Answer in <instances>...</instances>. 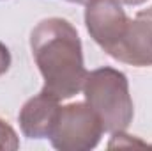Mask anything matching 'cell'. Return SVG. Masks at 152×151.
Wrapping results in <instances>:
<instances>
[{"mask_svg": "<svg viewBox=\"0 0 152 151\" xmlns=\"http://www.w3.org/2000/svg\"><path fill=\"white\" fill-rule=\"evenodd\" d=\"M118 62L131 66H152V18L142 11L131 20L126 34L108 53Z\"/></svg>", "mask_w": 152, "mask_h": 151, "instance_id": "obj_5", "label": "cell"}, {"mask_svg": "<svg viewBox=\"0 0 152 151\" xmlns=\"http://www.w3.org/2000/svg\"><path fill=\"white\" fill-rule=\"evenodd\" d=\"M20 148V141L11 124L0 119V151H14Z\"/></svg>", "mask_w": 152, "mask_h": 151, "instance_id": "obj_7", "label": "cell"}, {"mask_svg": "<svg viewBox=\"0 0 152 151\" xmlns=\"http://www.w3.org/2000/svg\"><path fill=\"white\" fill-rule=\"evenodd\" d=\"M85 25L90 38L110 53L126 34L129 18L118 0H88L85 4Z\"/></svg>", "mask_w": 152, "mask_h": 151, "instance_id": "obj_4", "label": "cell"}, {"mask_svg": "<svg viewBox=\"0 0 152 151\" xmlns=\"http://www.w3.org/2000/svg\"><path fill=\"white\" fill-rule=\"evenodd\" d=\"M83 94L88 107L99 115L106 133L127 130L134 115V107L127 76L122 71L110 66L90 71L83 84Z\"/></svg>", "mask_w": 152, "mask_h": 151, "instance_id": "obj_2", "label": "cell"}, {"mask_svg": "<svg viewBox=\"0 0 152 151\" xmlns=\"http://www.w3.org/2000/svg\"><path fill=\"white\" fill-rule=\"evenodd\" d=\"M103 123L87 101L60 107L57 124L50 135L53 148L60 151H88L96 148L103 135Z\"/></svg>", "mask_w": 152, "mask_h": 151, "instance_id": "obj_3", "label": "cell"}, {"mask_svg": "<svg viewBox=\"0 0 152 151\" xmlns=\"http://www.w3.org/2000/svg\"><path fill=\"white\" fill-rule=\"evenodd\" d=\"M120 4H124V5H142V4H145L147 0H118Z\"/></svg>", "mask_w": 152, "mask_h": 151, "instance_id": "obj_9", "label": "cell"}, {"mask_svg": "<svg viewBox=\"0 0 152 151\" xmlns=\"http://www.w3.org/2000/svg\"><path fill=\"white\" fill-rule=\"evenodd\" d=\"M34 61L44 78L42 91L69 100L83 91L88 71L83 64L81 39L64 18H46L30 34Z\"/></svg>", "mask_w": 152, "mask_h": 151, "instance_id": "obj_1", "label": "cell"}, {"mask_svg": "<svg viewBox=\"0 0 152 151\" xmlns=\"http://www.w3.org/2000/svg\"><path fill=\"white\" fill-rule=\"evenodd\" d=\"M11 68V53H9V48L0 43V75L7 73Z\"/></svg>", "mask_w": 152, "mask_h": 151, "instance_id": "obj_8", "label": "cell"}, {"mask_svg": "<svg viewBox=\"0 0 152 151\" xmlns=\"http://www.w3.org/2000/svg\"><path fill=\"white\" fill-rule=\"evenodd\" d=\"M60 114V100L41 91L20 110V128L28 139H46L51 135Z\"/></svg>", "mask_w": 152, "mask_h": 151, "instance_id": "obj_6", "label": "cell"}, {"mask_svg": "<svg viewBox=\"0 0 152 151\" xmlns=\"http://www.w3.org/2000/svg\"><path fill=\"white\" fill-rule=\"evenodd\" d=\"M67 2H71V4H87L88 0H67Z\"/></svg>", "mask_w": 152, "mask_h": 151, "instance_id": "obj_10", "label": "cell"}]
</instances>
